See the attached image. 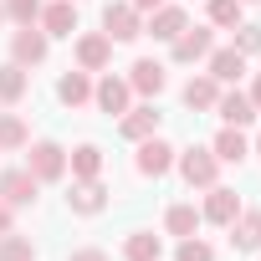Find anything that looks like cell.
Wrapping results in <instances>:
<instances>
[{"mask_svg": "<svg viewBox=\"0 0 261 261\" xmlns=\"http://www.w3.org/2000/svg\"><path fill=\"white\" fill-rule=\"evenodd\" d=\"M174 169H179V179H185L190 190H210V185L220 179V159H215L210 149H185V154H174Z\"/></svg>", "mask_w": 261, "mask_h": 261, "instance_id": "6da1fadb", "label": "cell"}, {"mask_svg": "<svg viewBox=\"0 0 261 261\" xmlns=\"http://www.w3.org/2000/svg\"><path fill=\"white\" fill-rule=\"evenodd\" d=\"M26 169H31L41 185H57V179L67 174V149H62L57 139H41V144H31V154H26Z\"/></svg>", "mask_w": 261, "mask_h": 261, "instance_id": "7a4b0ae2", "label": "cell"}, {"mask_svg": "<svg viewBox=\"0 0 261 261\" xmlns=\"http://www.w3.org/2000/svg\"><path fill=\"white\" fill-rule=\"evenodd\" d=\"M36 190H41V179L21 164V169H0V200H6L11 210H21V205H36Z\"/></svg>", "mask_w": 261, "mask_h": 261, "instance_id": "3957f363", "label": "cell"}, {"mask_svg": "<svg viewBox=\"0 0 261 261\" xmlns=\"http://www.w3.org/2000/svg\"><path fill=\"white\" fill-rule=\"evenodd\" d=\"M46 51H51V36L36 31V26H21V31L11 36V62H16V67H41Z\"/></svg>", "mask_w": 261, "mask_h": 261, "instance_id": "277c9868", "label": "cell"}, {"mask_svg": "<svg viewBox=\"0 0 261 261\" xmlns=\"http://www.w3.org/2000/svg\"><path fill=\"white\" fill-rule=\"evenodd\" d=\"M102 36H108V41H139V36H144V21H139V11L128 6V0L108 6V11H102Z\"/></svg>", "mask_w": 261, "mask_h": 261, "instance_id": "5b68a950", "label": "cell"}, {"mask_svg": "<svg viewBox=\"0 0 261 261\" xmlns=\"http://www.w3.org/2000/svg\"><path fill=\"white\" fill-rule=\"evenodd\" d=\"M174 154H179L174 144H164V139H154V134H149V139H139V159H134V164H139V174L159 179V174H169V169H174Z\"/></svg>", "mask_w": 261, "mask_h": 261, "instance_id": "8992f818", "label": "cell"}, {"mask_svg": "<svg viewBox=\"0 0 261 261\" xmlns=\"http://www.w3.org/2000/svg\"><path fill=\"white\" fill-rule=\"evenodd\" d=\"M128 87H134L139 97H159V92L169 87V77H164V62H154V57H139L134 67H128Z\"/></svg>", "mask_w": 261, "mask_h": 261, "instance_id": "52a82bcc", "label": "cell"}, {"mask_svg": "<svg viewBox=\"0 0 261 261\" xmlns=\"http://www.w3.org/2000/svg\"><path fill=\"white\" fill-rule=\"evenodd\" d=\"M128 97H134L128 77H102V82H92V102H97L108 118H123V113H128Z\"/></svg>", "mask_w": 261, "mask_h": 261, "instance_id": "ba28073f", "label": "cell"}, {"mask_svg": "<svg viewBox=\"0 0 261 261\" xmlns=\"http://www.w3.org/2000/svg\"><path fill=\"white\" fill-rule=\"evenodd\" d=\"M210 31H215V26H185V31L169 41V57L185 62V67L200 62V57H210Z\"/></svg>", "mask_w": 261, "mask_h": 261, "instance_id": "9c48e42d", "label": "cell"}, {"mask_svg": "<svg viewBox=\"0 0 261 261\" xmlns=\"http://www.w3.org/2000/svg\"><path fill=\"white\" fill-rule=\"evenodd\" d=\"M67 210H72V215H102V210H108V190H102V179H72Z\"/></svg>", "mask_w": 261, "mask_h": 261, "instance_id": "30bf717a", "label": "cell"}, {"mask_svg": "<svg viewBox=\"0 0 261 261\" xmlns=\"http://www.w3.org/2000/svg\"><path fill=\"white\" fill-rule=\"evenodd\" d=\"M72 51H77V67H82V72H102V67L113 62V41H108L102 31L77 36V46H72Z\"/></svg>", "mask_w": 261, "mask_h": 261, "instance_id": "8fae6325", "label": "cell"}, {"mask_svg": "<svg viewBox=\"0 0 261 261\" xmlns=\"http://www.w3.org/2000/svg\"><path fill=\"white\" fill-rule=\"evenodd\" d=\"M118 134H123L128 144H139V139L159 134V108H154V102H144V108H128V113L118 118Z\"/></svg>", "mask_w": 261, "mask_h": 261, "instance_id": "7c38bea8", "label": "cell"}, {"mask_svg": "<svg viewBox=\"0 0 261 261\" xmlns=\"http://www.w3.org/2000/svg\"><path fill=\"white\" fill-rule=\"evenodd\" d=\"M236 215H241V200H236V190H225V185H210V190H205V210H200V220L230 225Z\"/></svg>", "mask_w": 261, "mask_h": 261, "instance_id": "4fadbf2b", "label": "cell"}, {"mask_svg": "<svg viewBox=\"0 0 261 261\" xmlns=\"http://www.w3.org/2000/svg\"><path fill=\"white\" fill-rule=\"evenodd\" d=\"M215 113H220L225 128H246V123H256V102H251L246 92H220V97H215Z\"/></svg>", "mask_w": 261, "mask_h": 261, "instance_id": "5bb4252c", "label": "cell"}, {"mask_svg": "<svg viewBox=\"0 0 261 261\" xmlns=\"http://www.w3.org/2000/svg\"><path fill=\"white\" fill-rule=\"evenodd\" d=\"M41 31L46 36H72L77 31V0H51V6H41Z\"/></svg>", "mask_w": 261, "mask_h": 261, "instance_id": "9a60e30c", "label": "cell"}, {"mask_svg": "<svg viewBox=\"0 0 261 261\" xmlns=\"http://www.w3.org/2000/svg\"><path fill=\"white\" fill-rule=\"evenodd\" d=\"M185 26H190L185 6H159V11H154V21L144 26V36H154V41H174V36H179Z\"/></svg>", "mask_w": 261, "mask_h": 261, "instance_id": "2e32d148", "label": "cell"}, {"mask_svg": "<svg viewBox=\"0 0 261 261\" xmlns=\"http://www.w3.org/2000/svg\"><path fill=\"white\" fill-rule=\"evenodd\" d=\"M179 97H185V108L190 113H210L215 108V97H220V82L205 72V77H190L185 87H179Z\"/></svg>", "mask_w": 261, "mask_h": 261, "instance_id": "e0dca14e", "label": "cell"}, {"mask_svg": "<svg viewBox=\"0 0 261 261\" xmlns=\"http://www.w3.org/2000/svg\"><path fill=\"white\" fill-rule=\"evenodd\" d=\"M230 246L236 251H256L261 246V210H241L230 220Z\"/></svg>", "mask_w": 261, "mask_h": 261, "instance_id": "ac0fdd59", "label": "cell"}, {"mask_svg": "<svg viewBox=\"0 0 261 261\" xmlns=\"http://www.w3.org/2000/svg\"><path fill=\"white\" fill-rule=\"evenodd\" d=\"M210 154H215L220 164H241V159L251 154V144H246V134H241V128H220V134H215V144H210Z\"/></svg>", "mask_w": 261, "mask_h": 261, "instance_id": "d6986e66", "label": "cell"}, {"mask_svg": "<svg viewBox=\"0 0 261 261\" xmlns=\"http://www.w3.org/2000/svg\"><path fill=\"white\" fill-rule=\"evenodd\" d=\"M57 97L67 102V108H82V102H92V77L77 67V72H62V82H57Z\"/></svg>", "mask_w": 261, "mask_h": 261, "instance_id": "ffe728a7", "label": "cell"}, {"mask_svg": "<svg viewBox=\"0 0 261 261\" xmlns=\"http://www.w3.org/2000/svg\"><path fill=\"white\" fill-rule=\"evenodd\" d=\"M67 169H72V179H97L102 174V149L97 144H77L67 154Z\"/></svg>", "mask_w": 261, "mask_h": 261, "instance_id": "44dd1931", "label": "cell"}, {"mask_svg": "<svg viewBox=\"0 0 261 261\" xmlns=\"http://www.w3.org/2000/svg\"><path fill=\"white\" fill-rule=\"evenodd\" d=\"M241 72H246V57H241L236 46L210 51V77H215V82H241Z\"/></svg>", "mask_w": 261, "mask_h": 261, "instance_id": "7402d4cb", "label": "cell"}, {"mask_svg": "<svg viewBox=\"0 0 261 261\" xmlns=\"http://www.w3.org/2000/svg\"><path fill=\"white\" fill-rule=\"evenodd\" d=\"M159 236L154 230H134V236H128L123 241V261H159Z\"/></svg>", "mask_w": 261, "mask_h": 261, "instance_id": "603a6c76", "label": "cell"}, {"mask_svg": "<svg viewBox=\"0 0 261 261\" xmlns=\"http://www.w3.org/2000/svg\"><path fill=\"white\" fill-rule=\"evenodd\" d=\"M164 230L179 236V241L195 236V230H200V210H195V205H169V210H164Z\"/></svg>", "mask_w": 261, "mask_h": 261, "instance_id": "cb8c5ba5", "label": "cell"}, {"mask_svg": "<svg viewBox=\"0 0 261 261\" xmlns=\"http://www.w3.org/2000/svg\"><path fill=\"white\" fill-rule=\"evenodd\" d=\"M26 87H31L26 67H16V62L0 67V102H21V97H26Z\"/></svg>", "mask_w": 261, "mask_h": 261, "instance_id": "d4e9b609", "label": "cell"}, {"mask_svg": "<svg viewBox=\"0 0 261 261\" xmlns=\"http://www.w3.org/2000/svg\"><path fill=\"white\" fill-rule=\"evenodd\" d=\"M31 134H26V118L16 113H0V154H11V149H26Z\"/></svg>", "mask_w": 261, "mask_h": 261, "instance_id": "484cf974", "label": "cell"}, {"mask_svg": "<svg viewBox=\"0 0 261 261\" xmlns=\"http://www.w3.org/2000/svg\"><path fill=\"white\" fill-rule=\"evenodd\" d=\"M241 0H205V16H210V26L215 31H230V26H241Z\"/></svg>", "mask_w": 261, "mask_h": 261, "instance_id": "4316f807", "label": "cell"}, {"mask_svg": "<svg viewBox=\"0 0 261 261\" xmlns=\"http://www.w3.org/2000/svg\"><path fill=\"white\" fill-rule=\"evenodd\" d=\"M0 261H36V246H31V236H16V230H6V236H0Z\"/></svg>", "mask_w": 261, "mask_h": 261, "instance_id": "83f0119b", "label": "cell"}, {"mask_svg": "<svg viewBox=\"0 0 261 261\" xmlns=\"http://www.w3.org/2000/svg\"><path fill=\"white\" fill-rule=\"evenodd\" d=\"M6 21H16V26H36V21H41V0H6Z\"/></svg>", "mask_w": 261, "mask_h": 261, "instance_id": "f1b7e54d", "label": "cell"}, {"mask_svg": "<svg viewBox=\"0 0 261 261\" xmlns=\"http://www.w3.org/2000/svg\"><path fill=\"white\" fill-rule=\"evenodd\" d=\"M230 31H236V41H230V46H236L241 57H256V51H261V26L241 21V26H230Z\"/></svg>", "mask_w": 261, "mask_h": 261, "instance_id": "f546056e", "label": "cell"}, {"mask_svg": "<svg viewBox=\"0 0 261 261\" xmlns=\"http://www.w3.org/2000/svg\"><path fill=\"white\" fill-rule=\"evenodd\" d=\"M174 261H215V246H210V241H200V236H185V241H179V251H174Z\"/></svg>", "mask_w": 261, "mask_h": 261, "instance_id": "4dcf8cb0", "label": "cell"}, {"mask_svg": "<svg viewBox=\"0 0 261 261\" xmlns=\"http://www.w3.org/2000/svg\"><path fill=\"white\" fill-rule=\"evenodd\" d=\"M67 261H108V251H97V246H87V251H72Z\"/></svg>", "mask_w": 261, "mask_h": 261, "instance_id": "1f68e13d", "label": "cell"}, {"mask_svg": "<svg viewBox=\"0 0 261 261\" xmlns=\"http://www.w3.org/2000/svg\"><path fill=\"white\" fill-rule=\"evenodd\" d=\"M251 102H256V113H261V72H256V82H251V92H246Z\"/></svg>", "mask_w": 261, "mask_h": 261, "instance_id": "d6a6232c", "label": "cell"}, {"mask_svg": "<svg viewBox=\"0 0 261 261\" xmlns=\"http://www.w3.org/2000/svg\"><path fill=\"white\" fill-rule=\"evenodd\" d=\"M128 6H134V11H159L164 0H128Z\"/></svg>", "mask_w": 261, "mask_h": 261, "instance_id": "836d02e7", "label": "cell"}, {"mask_svg": "<svg viewBox=\"0 0 261 261\" xmlns=\"http://www.w3.org/2000/svg\"><path fill=\"white\" fill-rule=\"evenodd\" d=\"M6 230H11V205L0 200V236H6Z\"/></svg>", "mask_w": 261, "mask_h": 261, "instance_id": "e575fe53", "label": "cell"}, {"mask_svg": "<svg viewBox=\"0 0 261 261\" xmlns=\"http://www.w3.org/2000/svg\"><path fill=\"white\" fill-rule=\"evenodd\" d=\"M0 21H6V6H0Z\"/></svg>", "mask_w": 261, "mask_h": 261, "instance_id": "d590c367", "label": "cell"}, {"mask_svg": "<svg viewBox=\"0 0 261 261\" xmlns=\"http://www.w3.org/2000/svg\"><path fill=\"white\" fill-rule=\"evenodd\" d=\"M256 154H261V139H256Z\"/></svg>", "mask_w": 261, "mask_h": 261, "instance_id": "8d00e7d4", "label": "cell"}, {"mask_svg": "<svg viewBox=\"0 0 261 261\" xmlns=\"http://www.w3.org/2000/svg\"><path fill=\"white\" fill-rule=\"evenodd\" d=\"M241 6H251V0H241Z\"/></svg>", "mask_w": 261, "mask_h": 261, "instance_id": "74e56055", "label": "cell"}]
</instances>
